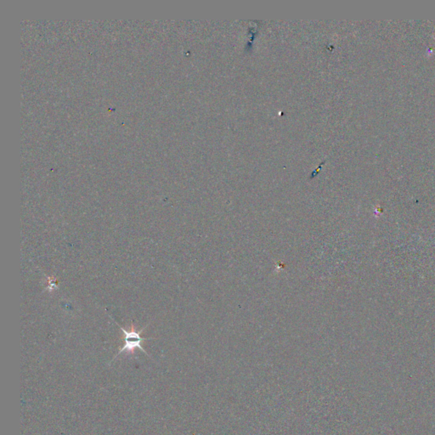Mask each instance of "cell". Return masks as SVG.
I'll list each match as a JSON object with an SVG mask.
<instances>
[{
	"mask_svg": "<svg viewBox=\"0 0 435 435\" xmlns=\"http://www.w3.org/2000/svg\"><path fill=\"white\" fill-rule=\"evenodd\" d=\"M109 317L112 319V321H114L116 325L119 326V328L121 329V331H122L125 335V345L123 346L121 349H120V351L118 352L117 356H115V358L119 356L120 354H122V352H125V351H126L128 354H130V355H134V350H135V348H139L140 350L143 351L144 354H147V356H148V354H147L144 348L141 347V342L142 341L149 340V339H152V338H141V336H140V334L143 333L144 328H146L148 325L144 326V328L141 329L140 331L136 332L135 331V328H134V325L132 324L131 329H130V331H127V330H125L123 327L119 326V324L117 323V322H116V321H115L111 317V316H109Z\"/></svg>",
	"mask_w": 435,
	"mask_h": 435,
	"instance_id": "obj_1",
	"label": "cell"
},
{
	"mask_svg": "<svg viewBox=\"0 0 435 435\" xmlns=\"http://www.w3.org/2000/svg\"><path fill=\"white\" fill-rule=\"evenodd\" d=\"M57 281H56V278L52 276V277H50L49 276L48 277V290L49 291L51 292L53 290H55V289L57 288Z\"/></svg>",
	"mask_w": 435,
	"mask_h": 435,
	"instance_id": "obj_2",
	"label": "cell"
}]
</instances>
